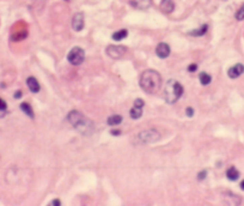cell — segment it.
I'll use <instances>...</instances> for the list:
<instances>
[{"mask_svg": "<svg viewBox=\"0 0 244 206\" xmlns=\"http://www.w3.org/2000/svg\"><path fill=\"white\" fill-rule=\"evenodd\" d=\"M67 120L81 134L89 135L91 133H93V131H95L93 122L89 118H86L84 114H81L80 111H78V110L69 111L68 115H67Z\"/></svg>", "mask_w": 244, "mask_h": 206, "instance_id": "1", "label": "cell"}, {"mask_svg": "<svg viewBox=\"0 0 244 206\" xmlns=\"http://www.w3.org/2000/svg\"><path fill=\"white\" fill-rule=\"evenodd\" d=\"M162 85V77L155 70H146L140 77V87L147 94H155Z\"/></svg>", "mask_w": 244, "mask_h": 206, "instance_id": "2", "label": "cell"}, {"mask_svg": "<svg viewBox=\"0 0 244 206\" xmlns=\"http://www.w3.org/2000/svg\"><path fill=\"white\" fill-rule=\"evenodd\" d=\"M182 95H183V87L177 80L175 79L167 80L164 90V98L167 103H175Z\"/></svg>", "mask_w": 244, "mask_h": 206, "instance_id": "3", "label": "cell"}, {"mask_svg": "<svg viewBox=\"0 0 244 206\" xmlns=\"http://www.w3.org/2000/svg\"><path fill=\"white\" fill-rule=\"evenodd\" d=\"M160 139V133L155 128H150V130H145L140 132L138 134V140L144 144H151L155 143L157 140Z\"/></svg>", "mask_w": 244, "mask_h": 206, "instance_id": "4", "label": "cell"}, {"mask_svg": "<svg viewBox=\"0 0 244 206\" xmlns=\"http://www.w3.org/2000/svg\"><path fill=\"white\" fill-rule=\"evenodd\" d=\"M85 59V52L83 48L80 47H74L69 50V53L67 55V60L68 63H71L72 65H80Z\"/></svg>", "mask_w": 244, "mask_h": 206, "instance_id": "5", "label": "cell"}, {"mask_svg": "<svg viewBox=\"0 0 244 206\" xmlns=\"http://www.w3.org/2000/svg\"><path fill=\"white\" fill-rule=\"evenodd\" d=\"M127 48L124 46H109L107 48V54L112 59H121L126 54Z\"/></svg>", "mask_w": 244, "mask_h": 206, "instance_id": "6", "label": "cell"}, {"mask_svg": "<svg viewBox=\"0 0 244 206\" xmlns=\"http://www.w3.org/2000/svg\"><path fill=\"white\" fill-rule=\"evenodd\" d=\"M72 28L76 31H81L84 28V14L81 12H78L72 18Z\"/></svg>", "mask_w": 244, "mask_h": 206, "instance_id": "7", "label": "cell"}, {"mask_svg": "<svg viewBox=\"0 0 244 206\" xmlns=\"http://www.w3.org/2000/svg\"><path fill=\"white\" fill-rule=\"evenodd\" d=\"M170 47H169V44L165 43V42H162V43H159L157 46V48H155V53L160 58V59H167V56L170 55Z\"/></svg>", "mask_w": 244, "mask_h": 206, "instance_id": "8", "label": "cell"}, {"mask_svg": "<svg viewBox=\"0 0 244 206\" xmlns=\"http://www.w3.org/2000/svg\"><path fill=\"white\" fill-rule=\"evenodd\" d=\"M244 73V65L242 64H236V65H233L229 71H227V75L230 78H232V79H236V78H238L239 76H242Z\"/></svg>", "mask_w": 244, "mask_h": 206, "instance_id": "9", "label": "cell"}, {"mask_svg": "<svg viewBox=\"0 0 244 206\" xmlns=\"http://www.w3.org/2000/svg\"><path fill=\"white\" fill-rule=\"evenodd\" d=\"M159 7L164 13L169 14L175 10V2H174V0H162L159 4Z\"/></svg>", "mask_w": 244, "mask_h": 206, "instance_id": "10", "label": "cell"}, {"mask_svg": "<svg viewBox=\"0 0 244 206\" xmlns=\"http://www.w3.org/2000/svg\"><path fill=\"white\" fill-rule=\"evenodd\" d=\"M26 85L30 89V91H31V92H35V94L38 92L40 89H41L38 80H37L36 78H33V77H29V78L26 79Z\"/></svg>", "mask_w": 244, "mask_h": 206, "instance_id": "11", "label": "cell"}, {"mask_svg": "<svg viewBox=\"0 0 244 206\" xmlns=\"http://www.w3.org/2000/svg\"><path fill=\"white\" fill-rule=\"evenodd\" d=\"M131 5L136 9L145 10L151 5V0H131Z\"/></svg>", "mask_w": 244, "mask_h": 206, "instance_id": "12", "label": "cell"}, {"mask_svg": "<svg viewBox=\"0 0 244 206\" xmlns=\"http://www.w3.org/2000/svg\"><path fill=\"white\" fill-rule=\"evenodd\" d=\"M226 176H227V179H229L230 181H236V180H238V177H239V172H238L234 167H231L230 169H227Z\"/></svg>", "mask_w": 244, "mask_h": 206, "instance_id": "13", "label": "cell"}, {"mask_svg": "<svg viewBox=\"0 0 244 206\" xmlns=\"http://www.w3.org/2000/svg\"><path fill=\"white\" fill-rule=\"evenodd\" d=\"M129 115H131V118L134 120H138L139 118H141V115H143V107H136V106H134L133 108L131 109V111H129Z\"/></svg>", "mask_w": 244, "mask_h": 206, "instance_id": "14", "label": "cell"}, {"mask_svg": "<svg viewBox=\"0 0 244 206\" xmlns=\"http://www.w3.org/2000/svg\"><path fill=\"white\" fill-rule=\"evenodd\" d=\"M127 35H128V31L126 30V29H122V30H119V31H116V33L112 34V40L114 41H122L123 38H126L127 37Z\"/></svg>", "mask_w": 244, "mask_h": 206, "instance_id": "15", "label": "cell"}, {"mask_svg": "<svg viewBox=\"0 0 244 206\" xmlns=\"http://www.w3.org/2000/svg\"><path fill=\"white\" fill-rule=\"evenodd\" d=\"M108 125L109 126H115V125H120L122 122V116L120 115H111L108 118Z\"/></svg>", "mask_w": 244, "mask_h": 206, "instance_id": "16", "label": "cell"}, {"mask_svg": "<svg viewBox=\"0 0 244 206\" xmlns=\"http://www.w3.org/2000/svg\"><path fill=\"white\" fill-rule=\"evenodd\" d=\"M199 79L200 82H201V84L202 85H208L210 83H211L212 80V77L208 75V73H206V72H201L199 75Z\"/></svg>", "mask_w": 244, "mask_h": 206, "instance_id": "17", "label": "cell"}, {"mask_svg": "<svg viewBox=\"0 0 244 206\" xmlns=\"http://www.w3.org/2000/svg\"><path fill=\"white\" fill-rule=\"evenodd\" d=\"M21 109H22L23 111H24L29 118L33 119V110L29 103H22V104H21Z\"/></svg>", "mask_w": 244, "mask_h": 206, "instance_id": "18", "label": "cell"}, {"mask_svg": "<svg viewBox=\"0 0 244 206\" xmlns=\"http://www.w3.org/2000/svg\"><path fill=\"white\" fill-rule=\"evenodd\" d=\"M207 29H208V25L207 24H203L200 29H196V30H193V31H190V35L191 36H202V35H205L206 31H207Z\"/></svg>", "mask_w": 244, "mask_h": 206, "instance_id": "19", "label": "cell"}, {"mask_svg": "<svg viewBox=\"0 0 244 206\" xmlns=\"http://www.w3.org/2000/svg\"><path fill=\"white\" fill-rule=\"evenodd\" d=\"M6 109H7V104H6V102L0 97V118H1V116H4V115L6 114Z\"/></svg>", "mask_w": 244, "mask_h": 206, "instance_id": "20", "label": "cell"}, {"mask_svg": "<svg viewBox=\"0 0 244 206\" xmlns=\"http://www.w3.org/2000/svg\"><path fill=\"white\" fill-rule=\"evenodd\" d=\"M236 19L237 21H243L244 19V4L239 7V10L236 12Z\"/></svg>", "mask_w": 244, "mask_h": 206, "instance_id": "21", "label": "cell"}, {"mask_svg": "<svg viewBox=\"0 0 244 206\" xmlns=\"http://www.w3.org/2000/svg\"><path fill=\"white\" fill-rule=\"evenodd\" d=\"M145 102L141 99V98H136L135 101H134V106H136V107H144Z\"/></svg>", "mask_w": 244, "mask_h": 206, "instance_id": "22", "label": "cell"}, {"mask_svg": "<svg viewBox=\"0 0 244 206\" xmlns=\"http://www.w3.org/2000/svg\"><path fill=\"white\" fill-rule=\"evenodd\" d=\"M206 175H207V172H206V170H202L201 173L198 174V179H199V180H203V179L206 177Z\"/></svg>", "mask_w": 244, "mask_h": 206, "instance_id": "23", "label": "cell"}, {"mask_svg": "<svg viewBox=\"0 0 244 206\" xmlns=\"http://www.w3.org/2000/svg\"><path fill=\"white\" fill-rule=\"evenodd\" d=\"M186 114H187V116H193L194 115V109L188 107V108L186 109Z\"/></svg>", "mask_w": 244, "mask_h": 206, "instance_id": "24", "label": "cell"}, {"mask_svg": "<svg viewBox=\"0 0 244 206\" xmlns=\"http://www.w3.org/2000/svg\"><path fill=\"white\" fill-rule=\"evenodd\" d=\"M198 70V65H195V64H193V65L188 66V71L189 72H195Z\"/></svg>", "mask_w": 244, "mask_h": 206, "instance_id": "25", "label": "cell"}, {"mask_svg": "<svg viewBox=\"0 0 244 206\" xmlns=\"http://www.w3.org/2000/svg\"><path fill=\"white\" fill-rule=\"evenodd\" d=\"M110 133H111V134H114V135H119V134L121 133V131H119V130H114V131H111Z\"/></svg>", "mask_w": 244, "mask_h": 206, "instance_id": "26", "label": "cell"}, {"mask_svg": "<svg viewBox=\"0 0 244 206\" xmlns=\"http://www.w3.org/2000/svg\"><path fill=\"white\" fill-rule=\"evenodd\" d=\"M61 203H60V200H57V199H55V200H53L52 203H50V205H60Z\"/></svg>", "mask_w": 244, "mask_h": 206, "instance_id": "27", "label": "cell"}, {"mask_svg": "<svg viewBox=\"0 0 244 206\" xmlns=\"http://www.w3.org/2000/svg\"><path fill=\"white\" fill-rule=\"evenodd\" d=\"M21 96H22V92H21V91H18V92H16V94H14V97L16 98H19Z\"/></svg>", "mask_w": 244, "mask_h": 206, "instance_id": "28", "label": "cell"}, {"mask_svg": "<svg viewBox=\"0 0 244 206\" xmlns=\"http://www.w3.org/2000/svg\"><path fill=\"white\" fill-rule=\"evenodd\" d=\"M241 188H242V189L244 191V180L242 181V182H241Z\"/></svg>", "mask_w": 244, "mask_h": 206, "instance_id": "29", "label": "cell"}]
</instances>
